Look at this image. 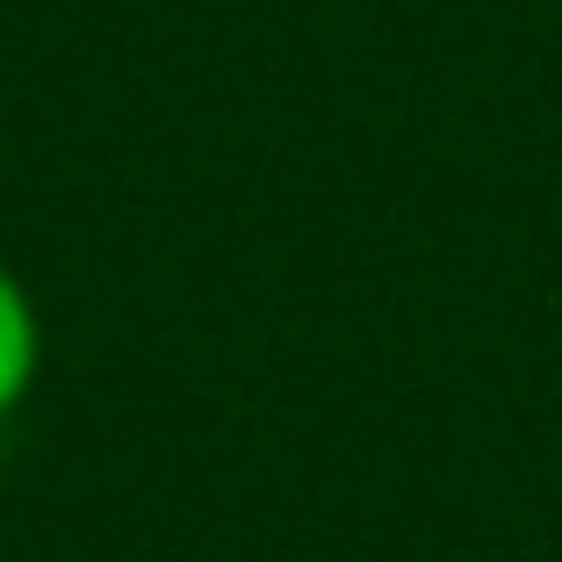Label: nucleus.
Listing matches in <instances>:
<instances>
[{
    "label": "nucleus",
    "instance_id": "f257e3e1",
    "mask_svg": "<svg viewBox=\"0 0 562 562\" xmlns=\"http://www.w3.org/2000/svg\"><path fill=\"white\" fill-rule=\"evenodd\" d=\"M36 375H44V317H36V296L22 289V274L0 260V418L22 412Z\"/></svg>",
    "mask_w": 562,
    "mask_h": 562
}]
</instances>
